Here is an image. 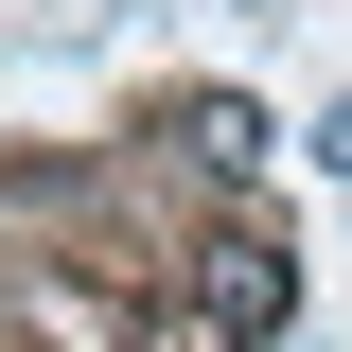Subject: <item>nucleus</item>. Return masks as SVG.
Listing matches in <instances>:
<instances>
[{"label": "nucleus", "mask_w": 352, "mask_h": 352, "mask_svg": "<svg viewBox=\"0 0 352 352\" xmlns=\"http://www.w3.org/2000/svg\"><path fill=\"white\" fill-rule=\"evenodd\" d=\"M282 300H300V282H282V247H247V229H229V247L194 264V335H264Z\"/></svg>", "instance_id": "nucleus-1"}, {"label": "nucleus", "mask_w": 352, "mask_h": 352, "mask_svg": "<svg viewBox=\"0 0 352 352\" xmlns=\"http://www.w3.org/2000/svg\"><path fill=\"white\" fill-rule=\"evenodd\" d=\"M159 124L194 141V159H212V176H264V159H282V141H264V106H247V88H176Z\"/></svg>", "instance_id": "nucleus-2"}, {"label": "nucleus", "mask_w": 352, "mask_h": 352, "mask_svg": "<svg viewBox=\"0 0 352 352\" xmlns=\"http://www.w3.org/2000/svg\"><path fill=\"white\" fill-rule=\"evenodd\" d=\"M317 159H335V176H352V106H335V124H317Z\"/></svg>", "instance_id": "nucleus-3"}]
</instances>
